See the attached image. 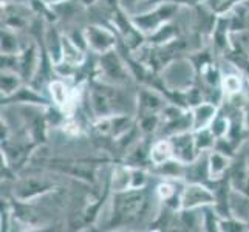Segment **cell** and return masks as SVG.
Wrapping results in <instances>:
<instances>
[{
	"label": "cell",
	"instance_id": "cell-1",
	"mask_svg": "<svg viewBox=\"0 0 249 232\" xmlns=\"http://www.w3.org/2000/svg\"><path fill=\"white\" fill-rule=\"evenodd\" d=\"M123 98L119 91L106 84H94L90 91V106L98 118L118 115Z\"/></svg>",
	"mask_w": 249,
	"mask_h": 232
},
{
	"label": "cell",
	"instance_id": "cell-2",
	"mask_svg": "<svg viewBox=\"0 0 249 232\" xmlns=\"http://www.w3.org/2000/svg\"><path fill=\"white\" fill-rule=\"evenodd\" d=\"M178 10V5L170 2V3H161L157 6L155 10L147 13V14H141V16H135L130 19V22L135 25V28L142 33H155L158 28L162 27V23H166L172 16H174Z\"/></svg>",
	"mask_w": 249,
	"mask_h": 232
},
{
	"label": "cell",
	"instance_id": "cell-3",
	"mask_svg": "<svg viewBox=\"0 0 249 232\" xmlns=\"http://www.w3.org/2000/svg\"><path fill=\"white\" fill-rule=\"evenodd\" d=\"M217 198L211 189L203 186L201 183H192L184 187V191L179 198V208L183 211H192L196 208L215 204Z\"/></svg>",
	"mask_w": 249,
	"mask_h": 232
},
{
	"label": "cell",
	"instance_id": "cell-4",
	"mask_svg": "<svg viewBox=\"0 0 249 232\" xmlns=\"http://www.w3.org/2000/svg\"><path fill=\"white\" fill-rule=\"evenodd\" d=\"M85 45L98 54H106L108 51L115 50L116 36L108 28L99 27V25H90L84 30Z\"/></svg>",
	"mask_w": 249,
	"mask_h": 232
},
{
	"label": "cell",
	"instance_id": "cell-5",
	"mask_svg": "<svg viewBox=\"0 0 249 232\" xmlns=\"http://www.w3.org/2000/svg\"><path fill=\"white\" fill-rule=\"evenodd\" d=\"M144 204V195L138 189H127L115 196V211L121 218H132L138 215Z\"/></svg>",
	"mask_w": 249,
	"mask_h": 232
},
{
	"label": "cell",
	"instance_id": "cell-6",
	"mask_svg": "<svg viewBox=\"0 0 249 232\" xmlns=\"http://www.w3.org/2000/svg\"><path fill=\"white\" fill-rule=\"evenodd\" d=\"M101 70L106 74V77L116 84L127 81V68L121 62V59L115 54V50L108 51L106 54H101Z\"/></svg>",
	"mask_w": 249,
	"mask_h": 232
},
{
	"label": "cell",
	"instance_id": "cell-7",
	"mask_svg": "<svg viewBox=\"0 0 249 232\" xmlns=\"http://www.w3.org/2000/svg\"><path fill=\"white\" fill-rule=\"evenodd\" d=\"M172 147H174V157L181 161L189 162L195 158L196 147H195V136L189 133H177L174 138L170 140Z\"/></svg>",
	"mask_w": 249,
	"mask_h": 232
},
{
	"label": "cell",
	"instance_id": "cell-8",
	"mask_svg": "<svg viewBox=\"0 0 249 232\" xmlns=\"http://www.w3.org/2000/svg\"><path fill=\"white\" fill-rule=\"evenodd\" d=\"M51 189H53V184L48 183L47 179L31 177L19 183V186L16 189V195H17V198H20V200H31L34 196H39L42 194L51 191Z\"/></svg>",
	"mask_w": 249,
	"mask_h": 232
},
{
	"label": "cell",
	"instance_id": "cell-9",
	"mask_svg": "<svg viewBox=\"0 0 249 232\" xmlns=\"http://www.w3.org/2000/svg\"><path fill=\"white\" fill-rule=\"evenodd\" d=\"M217 116V107L209 102H201V104L195 106L192 110V124L191 127L194 128V132L203 130V128H208L212 121Z\"/></svg>",
	"mask_w": 249,
	"mask_h": 232
},
{
	"label": "cell",
	"instance_id": "cell-10",
	"mask_svg": "<svg viewBox=\"0 0 249 232\" xmlns=\"http://www.w3.org/2000/svg\"><path fill=\"white\" fill-rule=\"evenodd\" d=\"M140 113L141 116H150V115H157L158 111L162 108V99L158 94L147 91V90H141L140 91Z\"/></svg>",
	"mask_w": 249,
	"mask_h": 232
},
{
	"label": "cell",
	"instance_id": "cell-11",
	"mask_svg": "<svg viewBox=\"0 0 249 232\" xmlns=\"http://www.w3.org/2000/svg\"><path fill=\"white\" fill-rule=\"evenodd\" d=\"M229 167V158L226 157V153H223L220 150H212L209 153L208 158V172L209 175L217 179L225 175V172Z\"/></svg>",
	"mask_w": 249,
	"mask_h": 232
},
{
	"label": "cell",
	"instance_id": "cell-12",
	"mask_svg": "<svg viewBox=\"0 0 249 232\" xmlns=\"http://www.w3.org/2000/svg\"><path fill=\"white\" fill-rule=\"evenodd\" d=\"M84 59V50L71 37H62V61L71 65H81Z\"/></svg>",
	"mask_w": 249,
	"mask_h": 232
},
{
	"label": "cell",
	"instance_id": "cell-13",
	"mask_svg": "<svg viewBox=\"0 0 249 232\" xmlns=\"http://www.w3.org/2000/svg\"><path fill=\"white\" fill-rule=\"evenodd\" d=\"M48 89H50L51 99L54 101V104L57 107L67 108L68 106L71 104L73 93H71V90H68V87H67V85L62 81H53V82H50Z\"/></svg>",
	"mask_w": 249,
	"mask_h": 232
},
{
	"label": "cell",
	"instance_id": "cell-14",
	"mask_svg": "<svg viewBox=\"0 0 249 232\" xmlns=\"http://www.w3.org/2000/svg\"><path fill=\"white\" fill-rule=\"evenodd\" d=\"M174 157V147H172L170 141H157L152 145V149L149 152V158L155 166H162L164 162H167L169 160H172Z\"/></svg>",
	"mask_w": 249,
	"mask_h": 232
},
{
	"label": "cell",
	"instance_id": "cell-15",
	"mask_svg": "<svg viewBox=\"0 0 249 232\" xmlns=\"http://www.w3.org/2000/svg\"><path fill=\"white\" fill-rule=\"evenodd\" d=\"M228 28H229V22L225 17H220L215 23V28H213V42L218 50H225L229 42H228Z\"/></svg>",
	"mask_w": 249,
	"mask_h": 232
},
{
	"label": "cell",
	"instance_id": "cell-16",
	"mask_svg": "<svg viewBox=\"0 0 249 232\" xmlns=\"http://www.w3.org/2000/svg\"><path fill=\"white\" fill-rule=\"evenodd\" d=\"M20 89V77L10 70L2 71V93L5 96H11Z\"/></svg>",
	"mask_w": 249,
	"mask_h": 232
},
{
	"label": "cell",
	"instance_id": "cell-17",
	"mask_svg": "<svg viewBox=\"0 0 249 232\" xmlns=\"http://www.w3.org/2000/svg\"><path fill=\"white\" fill-rule=\"evenodd\" d=\"M8 99L20 101V102H34V104H40V106L47 104V99H44L40 94H37L36 91H33V90H28V89H19L14 94L8 96Z\"/></svg>",
	"mask_w": 249,
	"mask_h": 232
},
{
	"label": "cell",
	"instance_id": "cell-18",
	"mask_svg": "<svg viewBox=\"0 0 249 232\" xmlns=\"http://www.w3.org/2000/svg\"><path fill=\"white\" fill-rule=\"evenodd\" d=\"M242 2H246V0H206V3L209 5L211 10L218 16L226 14L228 11L232 10L237 3H242Z\"/></svg>",
	"mask_w": 249,
	"mask_h": 232
},
{
	"label": "cell",
	"instance_id": "cell-19",
	"mask_svg": "<svg viewBox=\"0 0 249 232\" xmlns=\"http://www.w3.org/2000/svg\"><path fill=\"white\" fill-rule=\"evenodd\" d=\"M36 50L33 47L28 48L25 53L22 54L20 57V70H22V74L23 76H31L33 70L36 68Z\"/></svg>",
	"mask_w": 249,
	"mask_h": 232
},
{
	"label": "cell",
	"instance_id": "cell-20",
	"mask_svg": "<svg viewBox=\"0 0 249 232\" xmlns=\"http://www.w3.org/2000/svg\"><path fill=\"white\" fill-rule=\"evenodd\" d=\"M221 84H223V89H225V93L231 98L242 91V79H240V77L235 76V74L225 76V77H223Z\"/></svg>",
	"mask_w": 249,
	"mask_h": 232
},
{
	"label": "cell",
	"instance_id": "cell-21",
	"mask_svg": "<svg viewBox=\"0 0 249 232\" xmlns=\"http://www.w3.org/2000/svg\"><path fill=\"white\" fill-rule=\"evenodd\" d=\"M209 128H211V132L213 133V136H215L217 140L225 138V135L229 132V121H228L226 118L215 116V119L212 121Z\"/></svg>",
	"mask_w": 249,
	"mask_h": 232
},
{
	"label": "cell",
	"instance_id": "cell-22",
	"mask_svg": "<svg viewBox=\"0 0 249 232\" xmlns=\"http://www.w3.org/2000/svg\"><path fill=\"white\" fill-rule=\"evenodd\" d=\"M17 39L10 31L2 30V53L3 54H14L17 51Z\"/></svg>",
	"mask_w": 249,
	"mask_h": 232
},
{
	"label": "cell",
	"instance_id": "cell-23",
	"mask_svg": "<svg viewBox=\"0 0 249 232\" xmlns=\"http://www.w3.org/2000/svg\"><path fill=\"white\" fill-rule=\"evenodd\" d=\"M174 30H172L170 25H162L161 28H158L155 33H152V40L155 42V44H161V42H166V40H170L174 37Z\"/></svg>",
	"mask_w": 249,
	"mask_h": 232
},
{
	"label": "cell",
	"instance_id": "cell-24",
	"mask_svg": "<svg viewBox=\"0 0 249 232\" xmlns=\"http://www.w3.org/2000/svg\"><path fill=\"white\" fill-rule=\"evenodd\" d=\"M218 231H245V223L237 220H221L218 221Z\"/></svg>",
	"mask_w": 249,
	"mask_h": 232
},
{
	"label": "cell",
	"instance_id": "cell-25",
	"mask_svg": "<svg viewBox=\"0 0 249 232\" xmlns=\"http://www.w3.org/2000/svg\"><path fill=\"white\" fill-rule=\"evenodd\" d=\"M145 184V174L140 169H132V186L130 189H141Z\"/></svg>",
	"mask_w": 249,
	"mask_h": 232
},
{
	"label": "cell",
	"instance_id": "cell-26",
	"mask_svg": "<svg viewBox=\"0 0 249 232\" xmlns=\"http://www.w3.org/2000/svg\"><path fill=\"white\" fill-rule=\"evenodd\" d=\"M158 195L161 196L162 200H170L172 196L175 195V189L169 183H162V184L158 186Z\"/></svg>",
	"mask_w": 249,
	"mask_h": 232
},
{
	"label": "cell",
	"instance_id": "cell-27",
	"mask_svg": "<svg viewBox=\"0 0 249 232\" xmlns=\"http://www.w3.org/2000/svg\"><path fill=\"white\" fill-rule=\"evenodd\" d=\"M94 2H96V0H81V3L85 5V6H90V5H93Z\"/></svg>",
	"mask_w": 249,
	"mask_h": 232
},
{
	"label": "cell",
	"instance_id": "cell-28",
	"mask_svg": "<svg viewBox=\"0 0 249 232\" xmlns=\"http://www.w3.org/2000/svg\"><path fill=\"white\" fill-rule=\"evenodd\" d=\"M245 209H246V214H248V218H249V196H248V201L245 204Z\"/></svg>",
	"mask_w": 249,
	"mask_h": 232
}]
</instances>
